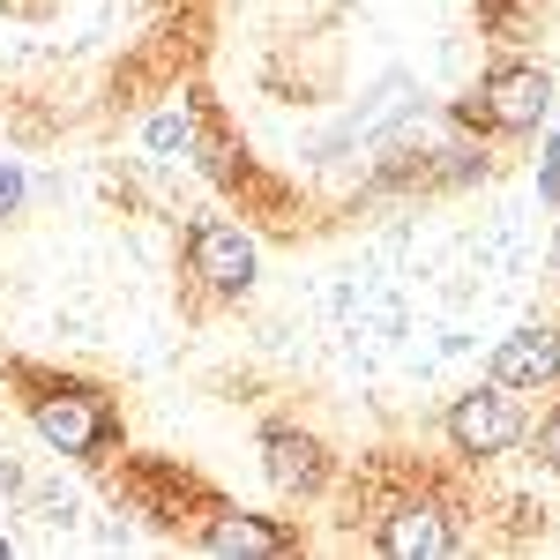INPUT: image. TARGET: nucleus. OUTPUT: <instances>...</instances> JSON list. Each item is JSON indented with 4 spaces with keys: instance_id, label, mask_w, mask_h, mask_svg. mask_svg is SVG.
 <instances>
[{
    "instance_id": "7",
    "label": "nucleus",
    "mask_w": 560,
    "mask_h": 560,
    "mask_svg": "<svg viewBox=\"0 0 560 560\" xmlns=\"http://www.w3.org/2000/svg\"><path fill=\"white\" fill-rule=\"evenodd\" d=\"M261 464H269V478H277L284 493H322V486H329V456H322V441H306V433H292V427L261 433Z\"/></svg>"
},
{
    "instance_id": "3",
    "label": "nucleus",
    "mask_w": 560,
    "mask_h": 560,
    "mask_svg": "<svg viewBox=\"0 0 560 560\" xmlns=\"http://www.w3.org/2000/svg\"><path fill=\"white\" fill-rule=\"evenodd\" d=\"M546 105H553V83H546V68H501L493 83L478 90V105H464L471 120H486V128H538L546 120Z\"/></svg>"
},
{
    "instance_id": "11",
    "label": "nucleus",
    "mask_w": 560,
    "mask_h": 560,
    "mask_svg": "<svg viewBox=\"0 0 560 560\" xmlns=\"http://www.w3.org/2000/svg\"><path fill=\"white\" fill-rule=\"evenodd\" d=\"M538 456H546V471H560V411L538 427Z\"/></svg>"
},
{
    "instance_id": "1",
    "label": "nucleus",
    "mask_w": 560,
    "mask_h": 560,
    "mask_svg": "<svg viewBox=\"0 0 560 560\" xmlns=\"http://www.w3.org/2000/svg\"><path fill=\"white\" fill-rule=\"evenodd\" d=\"M31 427L45 433V448H60V456H97L120 419H113V404L97 396V388H38L31 396Z\"/></svg>"
},
{
    "instance_id": "9",
    "label": "nucleus",
    "mask_w": 560,
    "mask_h": 560,
    "mask_svg": "<svg viewBox=\"0 0 560 560\" xmlns=\"http://www.w3.org/2000/svg\"><path fill=\"white\" fill-rule=\"evenodd\" d=\"M150 150H158V158H187V150H195V120H187V113H158V120H150Z\"/></svg>"
},
{
    "instance_id": "8",
    "label": "nucleus",
    "mask_w": 560,
    "mask_h": 560,
    "mask_svg": "<svg viewBox=\"0 0 560 560\" xmlns=\"http://www.w3.org/2000/svg\"><path fill=\"white\" fill-rule=\"evenodd\" d=\"M292 546V530H277V523L261 516H210V530H202V553H284Z\"/></svg>"
},
{
    "instance_id": "4",
    "label": "nucleus",
    "mask_w": 560,
    "mask_h": 560,
    "mask_svg": "<svg viewBox=\"0 0 560 560\" xmlns=\"http://www.w3.org/2000/svg\"><path fill=\"white\" fill-rule=\"evenodd\" d=\"M187 261H195V277L210 284V292H247L255 284V240L240 232V224H195V240H187Z\"/></svg>"
},
{
    "instance_id": "5",
    "label": "nucleus",
    "mask_w": 560,
    "mask_h": 560,
    "mask_svg": "<svg viewBox=\"0 0 560 560\" xmlns=\"http://www.w3.org/2000/svg\"><path fill=\"white\" fill-rule=\"evenodd\" d=\"M560 374V329H509L501 337V351H493V382L501 388H538Z\"/></svg>"
},
{
    "instance_id": "10",
    "label": "nucleus",
    "mask_w": 560,
    "mask_h": 560,
    "mask_svg": "<svg viewBox=\"0 0 560 560\" xmlns=\"http://www.w3.org/2000/svg\"><path fill=\"white\" fill-rule=\"evenodd\" d=\"M15 202H23V165L0 158V217H15Z\"/></svg>"
},
{
    "instance_id": "2",
    "label": "nucleus",
    "mask_w": 560,
    "mask_h": 560,
    "mask_svg": "<svg viewBox=\"0 0 560 560\" xmlns=\"http://www.w3.org/2000/svg\"><path fill=\"white\" fill-rule=\"evenodd\" d=\"M448 441L464 448V456H509L523 441V411H516V396L493 382V388H471L456 411H448Z\"/></svg>"
},
{
    "instance_id": "6",
    "label": "nucleus",
    "mask_w": 560,
    "mask_h": 560,
    "mask_svg": "<svg viewBox=\"0 0 560 560\" xmlns=\"http://www.w3.org/2000/svg\"><path fill=\"white\" fill-rule=\"evenodd\" d=\"M456 546V530H448V516L433 509V501H404V509H388L382 516V553L388 560H433Z\"/></svg>"
}]
</instances>
